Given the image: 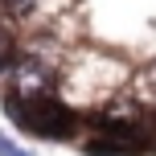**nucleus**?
Listing matches in <instances>:
<instances>
[{
	"label": "nucleus",
	"instance_id": "nucleus-1",
	"mask_svg": "<svg viewBox=\"0 0 156 156\" xmlns=\"http://www.w3.org/2000/svg\"><path fill=\"white\" fill-rule=\"evenodd\" d=\"M12 119L25 127L29 136H41V140H70L78 132V115L66 103L58 99H37V103H8Z\"/></svg>",
	"mask_w": 156,
	"mask_h": 156
},
{
	"label": "nucleus",
	"instance_id": "nucleus-2",
	"mask_svg": "<svg viewBox=\"0 0 156 156\" xmlns=\"http://www.w3.org/2000/svg\"><path fill=\"white\" fill-rule=\"evenodd\" d=\"M54 70L37 58H21V62L8 70V90L4 103H37V99H58L54 94Z\"/></svg>",
	"mask_w": 156,
	"mask_h": 156
},
{
	"label": "nucleus",
	"instance_id": "nucleus-3",
	"mask_svg": "<svg viewBox=\"0 0 156 156\" xmlns=\"http://www.w3.org/2000/svg\"><path fill=\"white\" fill-rule=\"evenodd\" d=\"M0 8H4L8 16H33L37 0H0Z\"/></svg>",
	"mask_w": 156,
	"mask_h": 156
},
{
	"label": "nucleus",
	"instance_id": "nucleus-4",
	"mask_svg": "<svg viewBox=\"0 0 156 156\" xmlns=\"http://www.w3.org/2000/svg\"><path fill=\"white\" fill-rule=\"evenodd\" d=\"M136 86H140L144 94H152V99H156V62H148V66L140 70V78H136Z\"/></svg>",
	"mask_w": 156,
	"mask_h": 156
},
{
	"label": "nucleus",
	"instance_id": "nucleus-5",
	"mask_svg": "<svg viewBox=\"0 0 156 156\" xmlns=\"http://www.w3.org/2000/svg\"><path fill=\"white\" fill-rule=\"evenodd\" d=\"M0 156H25V152H21V148H16V144H12V140H8V136H4V132H0Z\"/></svg>",
	"mask_w": 156,
	"mask_h": 156
}]
</instances>
